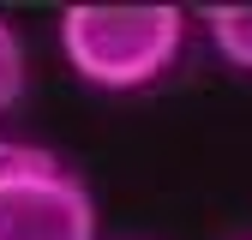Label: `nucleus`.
Segmentation results:
<instances>
[{
	"label": "nucleus",
	"mask_w": 252,
	"mask_h": 240,
	"mask_svg": "<svg viewBox=\"0 0 252 240\" xmlns=\"http://www.w3.org/2000/svg\"><path fill=\"white\" fill-rule=\"evenodd\" d=\"M186 48V6H66L60 54L90 90H144Z\"/></svg>",
	"instance_id": "1"
},
{
	"label": "nucleus",
	"mask_w": 252,
	"mask_h": 240,
	"mask_svg": "<svg viewBox=\"0 0 252 240\" xmlns=\"http://www.w3.org/2000/svg\"><path fill=\"white\" fill-rule=\"evenodd\" d=\"M0 240H96V198L48 144L0 138Z\"/></svg>",
	"instance_id": "2"
},
{
	"label": "nucleus",
	"mask_w": 252,
	"mask_h": 240,
	"mask_svg": "<svg viewBox=\"0 0 252 240\" xmlns=\"http://www.w3.org/2000/svg\"><path fill=\"white\" fill-rule=\"evenodd\" d=\"M198 18L210 30L216 54H222L234 72H252V6H204Z\"/></svg>",
	"instance_id": "3"
},
{
	"label": "nucleus",
	"mask_w": 252,
	"mask_h": 240,
	"mask_svg": "<svg viewBox=\"0 0 252 240\" xmlns=\"http://www.w3.org/2000/svg\"><path fill=\"white\" fill-rule=\"evenodd\" d=\"M24 96V42H18V30L0 18V114H12Z\"/></svg>",
	"instance_id": "4"
}]
</instances>
